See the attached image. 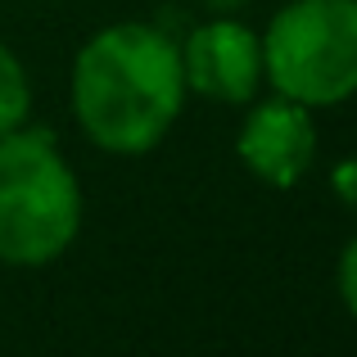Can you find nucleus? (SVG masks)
<instances>
[{"mask_svg": "<svg viewBox=\"0 0 357 357\" xmlns=\"http://www.w3.org/2000/svg\"><path fill=\"white\" fill-rule=\"evenodd\" d=\"M68 91L73 118L96 149L149 154L185 105L181 45L154 23H109L77 50Z\"/></svg>", "mask_w": 357, "mask_h": 357, "instance_id": "f257e3e1", "label": "nucleus"}, {"mask_svg": "<svg viewBox=\"0 0 357 357\" xmlns=\"http://www.w3.org/2000/svg\"><path fill=\"white\" fill-rule=\"evenodd\" d=\"M82 231V185L45 127L0 136V262L45 267Z\"/></svg>", "mask_w": 357, "mask_h": 357, "instance_id": "f03ea898", "label": "nucleus"}, {"mask_svg": "<svg viewBox=\"0 0 357 357\" xmlns=\"http://www.w3.org/2000/svg\"><path fill=\"white\" fill-rule=\"evenodd\" d=\"M262 82L307 109L357 91V0H289L262 32Z\"/></svg>", "mask_w": 357, "mask_h": 357, "instance_id": "7ed1b4c3", "label": "nucleus"}, {"mask_svg": "<svg viewBox=\"0 0 357 357\" xmlns=\"http://www.w3.org/2000/svg\"><path fill=\"white\" fill-rule=\"evenodd\" d=\"M185 91L218 105H249L262 86V36L231 14L199 23L181 45Z\"/></svg>", "mask_w": 357, "mask_h": 357, "instance_id": "20e7f679", "label": "nucleus"}, {"mask_svg": "<svg viewBox=\"0 0 357 357\" xmlns=\"http://www.w3.org/2000/svg\"><path fill=\"white\" fill-rule=\"evenodd\" d=\"M236 154L262 185H276V190L298 185L317 158L312 109L298 105V100H285V96H271L262 105H253L236 136Z\"/></svg>", "mask_w": 357, "mask_h": 357, "instance_id": "39448f33", "label": "nucleus"}, {"mask_svg": "<svg viewBox=\"0 0 357 357\" xmlns=\"http://www.w3.org/2000/svg\"><path fill=\"white\" fill-rule=\"evenodd\" d=\"M27 114H32V82H27V68H23V59L0 41V136L23 127Z\"/></svg>", "mask_w": 357, "mask_h": 357, "instance_id": "423d86ee", "label": "nucleus"}, {"mask_svg": "<svg viewBox=\"0 0 357 357\" xmlns=\"http://www.w3.org/2000/svg\"><path fill=\"white\" fill-rule=\"evenodd\" d=\"M335 285H340V298H344V307L357 317V236L344 244V253H340V267H335Z\"/></svg>", "mask_w": 357, "mask_h": 357, "instance_id": "0eeeda50", "label": "nucleus"}, {"mask_svg": "<svg viewBox=\"0 0 357 357\" xmlns=\"http://www.w3.org/2000/svg\"><path fill=\"white\" fill-rule=\"evenodd\" d=\"M331 190L340 195V204L357 208V158H344V163L331 167Z\"/></svg>", "mask_w": 357, "mask_h": 357, "instance_id": "6e6552de", "label": "nucleus"}, {"mask_svg": "<svg viewBox=\"0 0 357 357\" xmlns=\"http://www.w3.org/2000/svg\"><path fill=\"white\" fill-rule=\"evenodd\" d=\"M208 9H218V14H236V9H244L249 0H204Z\"/></svg>", "mask_w": 357, "mask_h": 357, "instance_id": "1a4fd4ad", "label": "nucleus"}]
</instances>
